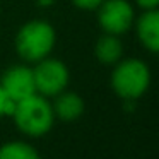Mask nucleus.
<instances>
[{"label":"nucleus","mask_w":159,"mask_h":159,"mask_svg":"<svg viewBox=\"0 0 159 159\" xmlns=\"http://www.w3.org/2000/svg\"><path fill=\"white\" fill-rule=\"evenodd\" d=\"M57 43V31L50 22L34 19L19 28L14 45L26 63H36L52 55Z\"/></svg>","instance_id":"1"},{"label":"nucleus","mask_w":159,"mask_h":159,"mask_svg":"<svg viewBox=\"0 0 159 159\" xmlns=\"http://www.w3.org/2000/svg\"><path fill=\"white\" fill-rule=\"evenodd\" d=\"M151 69L139 58H121L111 72V89L120 99L137 101L151 87Z\"/></svg>","instance_id":"2"},{"label":"nucleus","mask_w":159,"mask_h":159,"mask_svg":"<svg viewBox=\"0 0 159 159\" xmlns=\"http://www.w3.org/2000/svg\"><path fill=\"white\" fill-rule=\"evenodd\" d=\"M16 127L28 137H43L53 128L55 113L48 98L41 94H33L29 98L17 101L12 113Z\"/></svg>","instance_id":"3"},{"label":"nucleus","mask_w":159,"mask_h":159,"mask_svg":"<svg viewBox=\"0 0 159 159\" xmlns=\"http://www.w3.org/2000/svg\"><path fill=\"white\" fill-rule=\"evenodd\" d=\"M33 74H34L36 93L45 98H55L57 94L65 91L70 82L69 67L62 60L52 57L36 62L33 67Z\"/></svg>","instance_id":"4"},{"label":"nucleus","mask_w":159,"mask_h":159,"mask_svg":"<svg viewBox=\"0 0 159 159\" xmlns=\"http://www.w3.org/2000/svg\"><path fill=\"white\" fill-rule=\"evenodd\" d=\"M96 12L98 24L106 34L121 36L134 28L135 11L128 0H104Z\"/></svg>","instance_id":"5"},{"label":"nucleus","mask_w":159,"mask_h":159,"mask_svg":"<svg viewBox=\"0 0 159 159\" xmlns=\"http://www.w3.org/2000/svg\"><path fill=\"white\" fill-rule=\"evenodd\" d=\"M0 86L5 89V93L17 103V101L29 98L36 94V84H34V74L33 67L26 63L12 65L2 74L0 77Z\"/></svg>","instance_id":"6"},{"label":"nucleus","mask_w":159,"mask_h":159,"mask_svg":"<svg viewBox=\"0 0 159 159\" xmlns=\"http://www.w3.org/2000/svg\"><path fill=\"white\" fill-rule=\"evenodd\" d=\"M140 45L151 53H159V7L144 11L134 22Z\"/></svg>","instance_id":"7"},{"label":"nucleus","mask_w":159,"mask_h":159,"mask_svg":"<svg viewBox=\"0 0 159 159\" xmlns=\"http://www.w3.org/2000/svg\"><path fill=\"white\" fill-rule=\"evenodd\" d=\"M52 108L53 113H55V118L62 121H75L84 115L86 103H84L80 94L65 89L53 98Z\"/></svg>","instance_id":"8"},{"label":"nucleus","mask_w":159,"mask_h":159,"mask_svg":"<svg viewBox=\"0 0 159 159\" xmlns=\"http://www.w3.org/2000/svg\"><path fill=\"white\" fill-rule=\"evenodd\" d=\"M94 57L103 65H115L123 58V43L120 36L104 33L94 45Z\"/></svg>","instance_id":"9"},{"label":"nucleus","mask_w":159,"mask_h":159,"mask_svg":"<svg viewBox=\"0 0 159 159\" xmlns=\"http://www.w3.org/2000/svg\"><path fill=\"white\" fill-rule=\"evenodd\" d=\"M0 159H41V156L29 142L9 140L0 145Z\"/></svg>","instance_id":"10"},{"label":"nucleus","mask_w":159,"mask_h":159,"mask_svg":"<svg viewBox=\"0 0 159 159\" xmlns=\"http://www.w3.org/2000/svg\"><path fill=\"white\" fill-rule=\"evenodd\" d=\"M16 108V101L5 93V89L0 86V118L4 116H12Z\"/></svg>","instance_id":"11"},{"label":"nucleus","mask_w":159,"mask_h":159,"mask_svg":"<svg viewBox=\"0 0 159 159\" xmlns=\"http://www.w3.org/2000/svg\"><path fill=\"white\" fill-rule=\"evenodd\" d=\"M104 0H72L74 7H77L79 11H98V7H99L101 4H103Z\"/></svg>","instance_id":"12"},{"label":"nucleus","mask_w":159,"mask_h":159,"mask_svg":"<svg viewBox=\"0 0 159 159\" xmlns=\"http://www.w3.org/2000/svg\"><path fill=\"white\" fill-rule=\"evenodd\" d=\"M135 5L142 11H151V9H157L159 7V0H134Z\"/></svg>","instance_id":"13"},{"label":"nucleus","mask_w":159,"mask_h":159,"mask_svg":"<svg viewBox=\"0 0 159 159\" xmlns=\"http://www.w3.org/2000/svg\"><path fill=\"white\" fill-rule=\"evenodd\" d=\"M53 4H55V0H36V5L41 9H50Z\"/></svg>","instance_id":"14"}]
</instances>
